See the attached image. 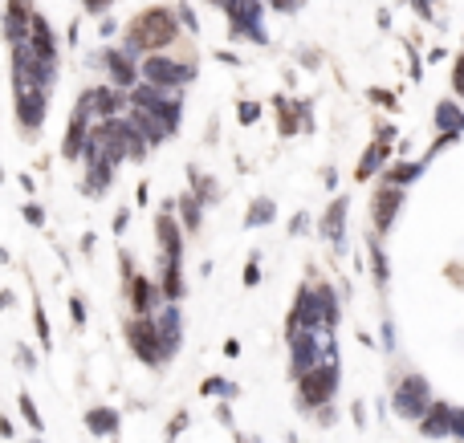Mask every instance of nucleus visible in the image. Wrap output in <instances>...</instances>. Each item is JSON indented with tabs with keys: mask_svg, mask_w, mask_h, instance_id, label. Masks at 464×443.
<instances>
[{
	"mask_svg": "<svg viewBox=\"0 0 464 443\" xmlns=\"http://www.w3.org/2000/svg\"><path fill=\"white\" fill-rule=\"evenodd\" d=\"M176 17L167 12V8H151V12H143L139 21L131 25V37L123 45V53H139V49H163V45L176 41Z\"/></svg>",
	"mask_w": 464,
	"mask_h": 443,
	"instance_id": "obj_1",
	"label": "nucleus"
},
{
	"mask_svg": "<svg viewBox=\"0 0 464 443\" xmlns=\"http://www.w3.org/2000/svg\"><path fill=\"white\" fill-rule=\"evenodd\" d=\"M127 342H131V350L147 362V366H163L167 362V342H163V334H159V325L151 321V317H135V321H127Z\"/></svg>",
	"mask_w": 464,
	"mask_h": 443,
	"instance_id": "obj_2",
	"label": "nucleus"
},
{
	"mask_svg": "<svg viewBox=\"0 0 464 443\" xmlns=\"http://www.w3.org/2000/svg\"><path fill=\"white\" fill-rule=\"evenodd\" d=\"M334 391H338V362H322V366H314L310 374H302L297 399H302V407L318 411V407H326V402L334 399Z\"/></svg>",
	"mask_w": 464,
	"mask_h": 443,
	"instance_id": "obj_3",
	"label": "nucleus"
},
{
	"mask_svg": "<svg viewBox=\"0 0 464 443\" xmlns=\"http://www.w3.org/2000/svg\"><path fill=\"white\" fill-rule=\"evenodd\" d=\"M391 402H395V411H399L403 419H416L419 423V419L432 411V387H428V378H423V374H408V378L395 387Z\"/></svg>",
	"mask_w": 464,
	"mask_h": 443,
	"instance_id": "obj_4",
	"label": "nucleus"
},
{
	"mask_svg": "<svg viewBox=\"0 0 464 443\" xmlns=\"http://www.w3.org/2000/svg\"><path fill=\"white\" fill-rule=\"evenodd\" d=\"M12 82H17V118H21L25 131L33 134L41 127V118H45V86H37L25 74H12Z\"/></svg>",
	"mask_w": 464,
	"mask_h": 443,
	"instance_id": "obj_5",
	"label": "nucleus"
},
{
	"mask_svg": "<svg viewBox=\"0 0 464 443\" xmlns=\"http://www.w3.org/2000/svg\"><path fill=\"white\" fill-rule=\"evenodd\" d=\"M143 78L151 82V86H163V89H176L184 86V82H191L196 78V69L191 65H184V61H167V57H147L143 61Z\"/></svg>",
	"mask_w": 464,
	"mask_h": 443,
	"instance_id": "obj_6",
	"label": "nucleus"
},
{
	"mask_svg": "<svg viewBox=\"0 0 464 443\" xmlns=\"http://www.w3.org/2000/svg\"><path fill=\"white\" fill-rule=\"evenodd\" d=\"M127 102H131V98H127V94H118V89H86V94H82V102H78V110H82V114H90V118H114Z\"/></svg>",
	"mask_w": 464,
	"mask_h": 443,
	"instance_id": "obj_7",
	"label": "nucleus"
},
{
	"mask_svg": "<svg viewBox=\"0 0 464 443\" xmlns=\"http://www.w3.org/2000/svg\"><path fill=\"white\" fill-rule=\"evenodd\" d=\"M399 208H403V187L383 183V187L375 191V228H379V232H391V224H395V216H399Z\"/></svg>",
	"mask_w": 464,
	"mask_h": 443,
	"instance_id": "obj_8",
	"label": "nucleus"
},
{
	"mask_svg": "<svg viewBox=\"0 0 464 443\" xmlns=\"http://www.w3.org/2000/svg\"><path fill=\"white\" fill-rule=\"evenodd\" d=\"M33 33V8L29 0H8V12H4V37L12 45H25Z\"/></svg>",
	"mask_w": 464,
	"mask_h": 443,
	"instance_id": "obj_9",
	"label": "nucleus"
},
{
	"mask_svg": "<svg viewBox=\"0 0 464 443\" xmlns=\"http://www.w3.org/2000/svg\"><path fill=\"white\" fill-rule=\"evenodd\" d=\"M419 435H428V440L452 435V407L448 402H432V411L419 419Z\"/></svg>",
	"mask_w": 464,
	"mask_h": 443,
	"instance_id": "obj_10",
	"label": "nucleus"
},
{
	"mask_svg": "<svg viewBox=\"0 0 464 443\" xmlns=\"http://www.w3.org/2000/svg\"><path fill=\"white\" fill-rule=\"evenodd\" d=\"M346 208H350L346 199H334V204H330V212L322 216V236L334 240V248H342V244H346V236H342V232H346Z\"/></svg>",
	"mask_w": 464,
	"mask_h": 443,
	"instance_id": "obj_11",
	"label": "nucleus"
},
{
	"mask_svg": "<svg viewBox=\"0 0 464 443\" xmlns=\"http://www.w3.org/2000/svg\"><path fill=\"white\" fill-rule=\"evenodd\" d=\"M131 122H135V127H139V134L143 138H147V142H151V147H159V142H163V138H167V127H163V122H159V114H155V110H143V106H135V114H131Z\"/></svg>",
	"mask_w": 464,
	"mask_h": 443,
	"instance_id": "obj_12",
	"label": "nucleus"
},
{
	"mask_svg": "<svg viewBox=\"0 0 464 443\" xmlns=\"http://www.w3.org/2000/svg\"><path fill=\"white\" fill-rule=\"evenodd\" d=\"M29 45L37 57L45 61H57V41H53V29L45 25V17H33V33H29Z\"/></svg>",
	"mask_w": 464,
	"mask_h": 443,
	"instance_id": "obj_13",
	"label": "nucleus"
},
{
	"mask_svg": "<svg viewBox=\"0 0 464 443\" xmlns=\"http://www.w3.org/2000/svg\"><path fill=\"white\" fill-rule=\"evenodd\" d=\"M159 244H163V268L180 265V224L171 220V216L159 220Z\"/></svg>",
	"mask_w": 464,
	"mask_h": 443,
	"instance_id": "obj_14",
	"label": "nucleus"
},
{
	"mask_svg": "<svg viewBox=\"0 0 464 443\" xmlns=\"http://www.w3.org/2000/svg\"><path fill=\"white\" fill-rule=\"evenodd\" d=\"M86 427H90V435H114L118 431V411L114 407H94L86 415Z\"/></svg>",
	"mask_w": 464,
	"mask_h": 443,
	"instance_id": "obj_15",
	"label": "nucleus"
},
{
	"mask_svg": "<svg viewBox=\"0 0 464 443\" xmlns=\"http://www.w3.org/2000/svg\"><path fill=\"white\" fill-rule=\"evenodd\" d=\"M106 69H110V78H114V86H131L135 82V65H131V53H106Z\"/></svg>",
	"mask_w": 464,
	"mask_h": 443,
	"instance_id": "obj_16",
	"label": "nucleus"
},
{
	"mask_svg": "<svg viewBox=\"0 0 464 443\" xmlns=\"http://www.w3.org/2000/svg\"><path fill=\"white\" fill-rule=\"evenodd\" d=\"M155 325H159V334H163V342H167V354H176V346H180V310L167 305V310L155 317Z\"/></svg>",
	"mask_w": 464,
	"mask_h": 443,
	"instance_id": "obj_17",
	"label": "nucleus"
},
{
	"mask_svg": "<svg viewBox=\"0 0 464 443\" xmlns=\"http://www.w3.org/2000/svg\"><path fill=\"white\" fill-rule=\"evenodd\" d=\"M436 127L444 134H464V110L456 102H440L436 106Z\"/></svg>",
	"mask_w": 464,
	"mask_h": 443,
	"instance_id": "obj_18",
	"label": "nucleus"
},
{
	"mask_svg": "<svg viewBox=\"0 0 464 443\" xmlns=\"http://www.w3.org/2000/svg\"><path fill=\"white\" fill-rule=\"evenodd\" d=\"M86 138H90V127H86V114L78 110V114H74V122H70V134H65V147H61V151H65V159H74L78 151H86Z\"/></svg>",
	"mask_w": 464,
	"mask_h": 443,
	"instance_id": "obj_19",
	"label": "nucleus"
},
{
	"mask_svg": "<svg viewBox=\"0 0 464 443\" xmlns=\"http://www.w3.org/2000/svg\"><path fill=\"white\" fill-rule=\"evenodd\" d=\"M155 301H159V293H155V285H151V281H135V285H131V305H135V313H139V317H147V313L155 310Z\"/></svg>",
	"mask_w": 464,
	"mask_h": 443,
	"instance_id": "obj_20",
	"label": "nucleus"
},
{
	"mask_svg": "<svg viewBox=\"0 0 464 443\" xmlns=\"http://www.w3.org/2000/svg\"><path fill=\"white\" fill-rule=\"evenodd\" d=\"M387 159V142H375L371 151L363 155V163H359V179H371L375 171H379V163Z\"/></svg>",
	"mask_w": 464,
	"mask_h": 443,
	"instance_id": "obj_21",
	"label": "nucleus"
},
{
	"mask_svg": "<svg viewBox=\"0 0 464 443\" xmlns=\"http://www.w3.org/2000/svg\"><path fill=\"white\" fill-rule=\"evenodd\" d=\"M419 171H423V163H399V167H391V171L383 175V183H395V187H403V183L419 179Z\"/></svg>",
	"mask_w": 464,
	"mask_h": 443,
	"instance_id": "obj_22",
	"label": "nucleus"
},
{
	"mask_svg": "<svg viewBox=\"0 0 464 443\" xmlns=\"http://www.w3.org/2000/svg\"><path fill=\"white\" fill-rule=\"evenodd\" d=\"M273 212H277V208H273V199H257V204L249 208V224H253V228H261V224L273 220Z\"/></svg>",
	"mask_w": 464,
	"mask_h": 443,
	"instance_id": "obj_23",
	"label": "nucleus"
},
{
	"mask_svg": "<svg viewBox=\"0 0 464 443\" xmlns=\"http://www.w3.org/2000/svg\"><path fill=\"white\" fill-rule=\"evenodd\" d=\"M318 297H322V305H326V329H334L338 325V301H334L330 285H318Z\"/></svg>",
	"mask_w": 464,
	"mask_h": 443,
	"instance_id": "obj_24",
	"label": "nucleus"
},
{
	"mask_svg": "<svg viewBox=\"0 0 464 443\" xmlns=\"http://www.w3.org/2000/svg\"><path fill=\"white\" fill-rule=\"evenodd\" d=\"M180 212H184V224L196 232V228H200V199H196V195H184V199H180Z\"/></svg>",
	"mask_w": 464,
	"mask_h": 443,
	"instance_id": "obj_25",
	"label": "nucleus"
},
{
	"mask_svg": "<svg viewBox=\"0 0 464 443\" xmlns=\"http://www.w3.org/2000/svg\"><path fill=\"white\" fill-rule=\"evenodd\" d=\"M200 391H204V395H220V399H232V395H236V387H232L229 378H208Z\"/></svg>",
	"mask_w": 464,
	"mask_h": 443,
	"instance_id": "obj_26",
	"label": "nucleus"
},
{
	"mask_svg": "<svg viewBox=\"0 0 464 443\" xmlns=\"http://www.w3.org/2000/svg\"><path fill=\"white\" fill-rule=\"evenodd\" d=\"M371 257H375V281H379V285H387V257H383L379 240H371Z\"/></svg>",
	"mask_w": 464,
	"mask_h": 443,
	"instance_id": "obj_27",
	"label": "nucleus"
},
{
	"mask_svg": "<svg viewBox=\"0 0 464 443\" xmlns=\"http://www.w3.org/2000/svg\"><path fill=\"white\" fill-rule=\"evenodd\" d=\"M21 415H25V423H29L33 431H41V415H37V407H33L29 395H21Z\"/></svg>",
	"mask_w": 464,
	"mask_h": 443,
	"instance_id": "obj_28",
	"label": "nucleus"
},
{
	"mask_svg": "<svg viewBox=\"0 0 464 443\" xmlns=\"http://www.w3.org/2000/svg\"><path fill=\"white\" fill-rule=\"evenodd\" d=\"M191 175H196V171H191ZM196 183H200V199H204V204H212V199H216V195H220V191H216V183H212V179L196 175Z\"/></svg>",
	"mask_w": 464,
	"mask_h": 443,
	"instance_id": "obj_29",
	"label": "nucleus"
},
{
	"mask_svg": "<svg viewBox=\"0 0 464 443\" xmlns=\"http://www.w3.org/2000/svg\"><path fill=\"white\" fill-rule=\"evenodd\" d=\"M302 127H310V106H302ZM281 131H285V134H293V131H297L289 114H281Z\"/></svg>",
	"mask_w": 464,
	"mask_h": 443,
	"instance_id": "obj_30",
	"label": "nucleus"
},
{
	"mask_svg": "<svg viewBox=\"0 0 464 443\" xmlns=\"http://www.w3.org/2000/svg\"><path fill=\"white\" fill-rule=\"evenodd\" d=\"M452 435L464 440V407H452Z\"/></svg>",
	"mask_w": 464,
	"mask_h": 443,
	"instance_id": "obj_31",
	"label": "nucleus"
},
{
	"mask_svg": "<svg viewBox=\"0 0 464 443\" xmlns=\"http://www.w3.org/2000/svg\"><path fill=\"white\" fill-rule=\"evenodd\" d=\"M261 281V268H257V261H249L244 265V285H257Z\"/></svg>",
	"mask_w": 464,
	"mask_h": 443,
	"instance_id": "obj_32",
	"label": "nucleus"
},
{
	"mask_svg": "<svg viewBox=\"0 0 464 443\" xmlns=\"http://www.w3.org/2000/svg\"><path fill=\"white\" fill-rule=\"evenodd\" d=\"M452 86H456V94H464V57L456 61V69H452Z\"/></svg>",
	"mask_w": 464,
	"mask_h": 443,
	"instance_id": "obj_33",
	"label": "nucleus"
},
{
	"mask_svg": "<svg viewBox=\"0 0 464 443\" xmlns=\"http://www.w3.org/2000/svg\"><path fill=\"white\" fill-rule=\"evenodd\" d=\"M240 122H257V106L253 102H240Z\"/></svg>",
	"mask_w": 464,
	"mask_h": 443,
	"instance_id": "obj_34",
	"label": "nucleus"
},
{
	"mask_svg": "<svg viewBox=\"0 0 464 443\" xmlns=\"http://www.w3.org/2000/svg\"><path fill=\"white\" fill-rule=\"evenodd\" d=\"M184 423H187V415H184V411H180V415H176V423H171V427H167V440H176V435H180V431H184Z\"/></svg>",
	"mask_w": 464,
	"mask_h": 443,
	"instance_id": "obj_35",
	"label": "nucleus"
},
{
	"mask_svg": "<svg viewBox=\"0 0 464 443\" xmlns=\"http://www.w3.org/2000/svg\"><path fill=\"white\" fill-rule=\"evenodd\" d=\"M25 220H29V224H41V220H45V212H41L37 204H29V208H25Z\"/></svg>",
	"mask_w": 464,
	"mask_h": 443,
	"instance_id": "obj_36",
	"label": "nucleus"
},
{
	"mask_svg": "<svg viewBox=\"0 0 464 443\" xmlns=\"http://www.w3.org/2000/svg\"><path fill=\"white\" fill-rule=\"evenodd\" d=\"M70 310H74V321H78V325H82V321H86V305H82V301H78V297H74V305H70Z\"/></svg>",
	"mask_w": 464,
	"mask_h": 443,
	"instance_id": "obj_37",
	"label": "nucleus"
},
{
	"mask_svg": "<svg viewBox=\"0 0 464 443\" xmlns=\"http://www.w3.org/2000/svg\"><path fill=\"white\" fill-rule=\"evenodd\" d=\"M273 4H277L281 12H293V8H297V4H302V0H273Z\"/></svg>",
	"mask_w": 464,
	"mask_h": 443,
	"instance_id": "obj_38",
	"label": "nucleus"
},
{
	"mask_svg": "<svg viewBox=\"0 0 464 443\" xmlns=\"http://www.w3.org/2000/svg\"><path fill=\"white\" fill-rule=\"evenodd\" d=\"M212 4H220V8H224V0H212Z\"/></svg>",
	"mask_w": 464,
	"mask_h": 443,
	"instance_id": "obj_39",
	"label": "nucleus"
},
{
	"mask_svg": "<svg viewBox=\"0 0 464 443\" xmlns=\"http://www.w3.org/2000/svg\"><path fill=\"white\" fill-rule=\"evenodd\" d=\"M33 443H41V440H33Z\"/></svg>",
	"mask_w": 464,
	"mask_h": 443,
	"instance_id": "obj_40",
	"label": "nucleus"
}]
</instances>
